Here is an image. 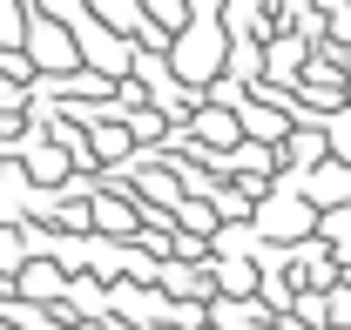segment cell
<instances>
[{
	"instance_id": "6da1fadb",
	"label": "cell",
	"mask_w": 351,
	"mask_h": 330,
	"mask_svg": "<svg viewBox=\"0 0 351 330\" xmlns=\"http://www.w3.org/2000/svg\"><path fill=\"white\" fill-rule=\"evenodd\" d=\"M88 14H95L101 27H115V34H135V41H142V34L156 27L142 0H88ZM162 34H169V27H162Z\"/></svg>"
},
{
	"instance_id": "7a4b0ae2",
	"label": "cell",
	"mask_w": 351,
	"mask_h": 330,
	"mask_svg": "<svg viewBox=\"0 0 351 330\" xmlns=\"http://www.w3.org/2000/svg\"><path fill=\"white\" fill-rule=\"evenodd\" d=\"M142 7H149V21L169 27V34H182V27L196 21V0H142Z\"/></svg>"
},
{
	"instance_id": "3957f363",
	"label": "cell",
	"mask_w": 351,
	"mask_h": 330,
	"mask_svg": "<svg viewBox=\"0 0 351 330\" xmlns=\"http://www.w3.org/2000/svg\"><path fill=\"white\" fill-rule=\"evenodd\" d=\"M324 135H331V155H338V162H351V101L324 122Z\"/></svg>"
},
{
	"instance_id": "277c9868",
	"label": "cell",
	"mask_w": 351,
	"mask_h": 330,
	"mask_svg": "<svg viewBox=\"0 0 351 330\" xmlns=\"http://www.w3.org/2000/svg\"><path fill=\"white\" fill-rule=\"evenodd\" d=\"M196 14H223V0H196Z\"/></svg>"
}]
</instances>
